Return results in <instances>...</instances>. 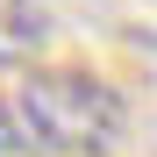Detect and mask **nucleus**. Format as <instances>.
<instances>
[{"label": "nucleus", "instance_id": "3", "mask_svg": "<svg viewBox=\"0 0 157 157\" xmlns=\"http://www.w3.org/2000/svg\"><path fill=\"white\" fill-rule=\"evenodd\" d=\"M21 150H29V128H21L14 100H0V157H21Z\"/></svg>", "mask_w": 157, "mask_h": 157}, {"label": "nucleus", "instance_id": "2", "mask_svg": "<svg viewBox=\"0 0 157 157\" xmlns=\"http://www.w3.org/2000/svg\"><path fill=\"white\" fill-rule=\"evenodd\" d=\"M50 43V14L36 0H0V71H36Z\"/></svg>", "mask_w": 157, "mask_h": 157}, {"label": "nucleus", "instance_id": "1", "mask_svg": "<svg viewBox=\"0 0 157 157\" xmlns=\"http://www.w3.org/2000/svg\"><path fill=\"white\" fill-rule=\"evenodd\" d=\"M14 114L29 128V143L64 150V157H100V150H114L121 128H128L121 93L107 78H93V71H71V64H36L14 86Z\"/></svg>", "mask_w": 157, "mask_h": 157}]
</instances>
